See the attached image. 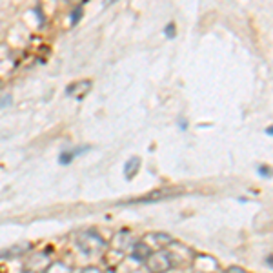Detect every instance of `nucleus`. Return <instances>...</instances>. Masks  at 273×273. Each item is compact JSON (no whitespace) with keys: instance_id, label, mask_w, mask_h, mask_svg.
I'll list each match as a JSON object with an SVG mask.
<instances>
[{"instance_id":"0eeeda50","label":"nucleus","mask_w":273,"mask_h":273,"mask_svg":"<svg viewBox=\"0 0 273 273\" xmlns=\"http://www.w3.org/2000/svg\"><path fill=\"white\" fill-rule=\"evenodd\" d=\"M141 169V159L139 157H129L124 164V178L126 180H131L136 177V173Z\"/></svg>"},{"instance_id":"4468645a","label":"nucleus","mask_w":273,"mask_h":273,"mask_svg":"<svg viewBox=\"0 0 273 273\" xmlns=\"http://www.w3.org/2000/svg\"><path fill=\"white\" fill-rule=\"evenodd\" d=\"M266 133H268V135L271 136V135H273V127H271V126H268V129H266Z\"/></svg>"},{"instance_id":"39448f33","label":"nucleus","mask_w":273,"mask_h":273,"mask_svg":"<svg viewBox=\"0 0 273 273\" xmlns=\"http://www.w3.org/2000/svg\"><path fill=\"white\" fill-rule=\"evenodd\" d=\"M87 150H89V146H80V148H75V150L62 151V153L59 155V164H62V166H68V164H71L73 160L77 159V157H80V155L86 153Z\"/></svg>"},{"instance_id":"6e6552de","label":"nucleus","mask_w":273,"mask_h":273,"mask_svg":"<svg viewBox=\"0 0 273 273\" xmlns=\"http://www.w3.org/2000/svg\"><path fill=\"white\" fill-rule=\"evenodd\" d=\"M82 17V4H78L77 8L73 9V13H71V26H77L78 20H80Z\"/></svg>"},{"instance_id":"f8f14e48","label":"nucleus","mask_w":273,"mask_h":273,"mask_svg":"<svg viewBox=\"0 0 273 273\" xmlns=\"http://www.w3.org/2000/svg\"><path fill=\"white\" fill-rule=\"evenodd\" d=\"M68 4H75V6H78V4H82V2H86V0H66Z\"/></svg>"},{"instance_id":"1a4fd4ad","label":"nucleus","mask_w":273,"mask_h":273,"mask_svg":"<svg viewBox=\"0 0 273 273\" xmlns=\"http://www.w3.org/2000/svg\"><path fill=\"white\" fill-rule=\"evenodd\" d=\"M164 35L168 36V38H173V36H175V24L169 22L168 26L164 27Z\"/></svg>"},{"instance_id":"9d476101","label":"nucleus","mask_w":273,"mask_h":273,"mask_svg":"<svg viewBox=\"0 0 273 273\" xmlns=\"http://www.w3.org/2000/svg\"><path fill=\"white\" fill-rule=\"evenodd\" d=\"M259 175H260V177H266V178L271 177V171H269V166H259Z\"/></svg>"},{"instance_id":"ddd939ff","label":"nucleus","mask_w":273,"mask_h":273,"mask_svg":"<svg viewBox=\"0 0 273 273\" xmlns=\"http://www.w3.org/2000/svg\"><path fill=\"white\" fill-rule=\"evenodd\" d=\"M266 264H268V268H271V253H268V257H266Z\"/></svg>"},{"instance_id":"f257e3e1","label":"nucleus","mask_w":273,"mask_h":273,"mask_svg":"<svg viewBox=\"0 0 273 273\" xmlns=\"http://www.w3.org/2000/svg\"><path fill=\"white\" fill-rule=\"evenodd\" d=\"M77 246H78V250L86 255L100 253V251L106 248V241L95 230H86V232H82L77 235Z\"/></svg>"},{"instance_id":"423d86ee","label":"nucleus","mask_w":273,"mask_h":273,"mask_svg":"<svg viewBox=\"0 0 273 273\" xmlns=\"http://www.w3.org/2000/svg\"><path fill=\"white\" fill-rule=\"evenodd\" d=\"M151 253H153V251H151V248L146 244V242H136L131 250V259L135 260V262H146Z\"/></svg>"},{"instance_id":"f03ea898","label":"nucleus","mask_w":273,"mask_h":273,"mask_svg":"<svg viewBox=\"0 0 273 273\" xmlns=\"http://www.w3.org/2000/svg\"><path fill=\"white\" fill-rule=\"evenodd\" d=\"M180 191L175 190V188H166V190H157L151 191V193H146L144 197H139V199H129L122 204H153V202H160V200H168L171 197H177Z\"/></svg>"},{"instance_id":"7ed1b4c3","label":"nucleus","mask_w":273,"mask_h":273,"mask_svg":"<svg viewBox=\"0 0 273 273\" xmlns=\"http://www.w3.org/2000/svg\"><path fill=\"white\" fill-rule=\"evenodd\" d=\"M148 264V269L151 273H164L171 268V257H169L168 251H157V253H151L146 260Z\"/></svg>"},{"instance_id":"9b49d317","label":"nucleus","mask_w":273,"mask_h":273,"mask_svg":"<svg viewBox=\"0 0 273 273\" xmlns=\"http://www.w3.org/2000/svg\"><path fill=\"white\" fill-rule=\"evenodd\" d=\"M11 100H13V99H11V95H8L6 99H4V97H0V106H9V104H11Z\"/></svg>"},{"instance_id":"2eb2a0df","label":"nucleus","mask_w":273,"mask_h":273,"mask_svg":"<svg viewBox=\"0 0 273 273\" xmlns=\"http://www.w3.org/2000/svg\"><path fill=\"white\" fill-rule=\"evenodd\" d=\"M113 2H115V0H108V4H113Z\"/></svg>"},{"instance_id":"20e7f679","label":"nucleus","mask_w":273,"mask_h":273,"mask_svg":"<svg viewBox=\"0 0 273 273\" xmlns=\"http://www.w3.org/2000/svg\"><path fill=\"white\" fill-rule=\"evenodd\" d=\"M91 87H93V82H91L89 78H82V80L73 82V84H69V86L66 87V95L75 97L77 100H82L91 91Z\"/></svg>"}]
</instances>
